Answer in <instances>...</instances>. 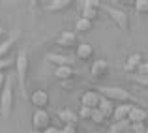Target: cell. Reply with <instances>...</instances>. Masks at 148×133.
I'll use <instances>...</instances> for the list:
<instances>
[{
  "label": "cell",
  "mask_w": 148,
  "mask_h": 133,
  "mask_svg": "<svg viewBox=\"0 0 148 133\" xmlns=\"http://www.w3.org/2000/svg\"><path fill=\"white\" fill-rule=\"evenodd\" d=\"M30 68V56L26 51H19L15 56V69H17V84L21 90L23 97H26V77H28Z\"/></svg>",
  "instance_id": "1"
},
{
  "label": "cell",
  "mask_w": 148,
  "mask_h": 133,
  "mask_svg": "<svg viewBox=\"0 0 148 133\" xmlns=\"http://www.w3.org/2000/svg\"><path fill=\"white\" fill-rule=\"evenodd\" d=\"M98 92L101 94L103 97H107V99H111L112 103H130L133 97H131V94L127 92L126 88H120V86H99Z\"/></svg>",
  "instance_id": "2"
},
{
  "label": "cell",
  "mask_w": 148,
  "mask_h": 133,
  "mask_svg": "<svg viewBox=\"0 0 148 133\" xmlns=\"http://www.w3.org/2000/svg\"><path fill=\"white\" fill-rule=\"evenodd\" d=\"M101 10H105V13L111 17V21L116 25L118 30H122V32H127V30H130V15H127L124 10L114 8V6H105V4H103Z\"/></svg>",
  "instance_id": "3"
},
{
  "label": "cell",
  "mask_w": 148,
  "mask_h": 133,
  "mask_svg": "<svg viewBox=\"0 0 148 133\" xmlns=\"http://www.w3.org/2000/svg\"><path fill=\"white\" fill-rule=\"evenodd\" d=\"M13 86H11V83L8 81L6 88H4L2 96H0V112H2L4 118H10L11 116V111H13Z\"/></svg>",
  "instance_id": "4"
},
{
  "label": "cell",
  "mask_w": 148,
  "mask_h": 133,
  "mask_svg": "<svg viewBox=\"0 0 148 133\" xmlns=\"http://www.w3.org/2000/svg\"><path fill=\"white\" fill-rule=\"evenodd\" d=\"M49 128H51V114L47 111H43V109H36L32 114V130L43 133Z\"/></svg>",
  "instance_id": "5"
},
{
  "label": "cell",
  "mask_w": 148,
  "mask_h": 133,
  "mask_svg": "<svg viewBox=\"0 0 148 133\" xmlns=\"http://www.w3.org/2000/svg\"><path fill=\"white\" fill-rule=\"evenodd\" d=\"M109 73V62L103 60V58H98V60L92 62L90 66V77L92 81H96V83H99L101 79H105Z\"/></svg>",
  "instance_id": "6"
},
{
  "label": "cell",
  "mask_w": 148,
  "mask_h": 133,
  "mask_svg": "<svg viewBox=\"0 0 148 133\" xmlns=\"http://www.w3.org/2000/svg\"><path fill=\"white\" fill-rule=\"evenodd\" d=\"M45 60H47L49 64L56 66V68H64V66L73 68V64H75V60H73L71 56L62 54V53H47V54H45Z\"/></svg>",
  "instance_id": "7"
},
{
  "label": "cell",
  "mask_w": 148,
  "mask_h": 133,
  "mask_svg": "<svg viewBox=\"0 0 148 133\" xmlns=\"http://www.w3.org/2000/svg\"><path fill=\"white\" fill-rule=\"evenodd\" d=\"M101 103V94L98 90H86V92L81 94V105L88 109H99Z\"/></svg>",
  "instance_id": "8"
},
{
  "label": "cell",
  "mask_w": 148,
  "mask_h": 133,
  "mask_svg": "<svg viewBox=\"0 0 148 133\" xmlns=\"http://www.w3.org/2000/svg\"><path fill=\"white\" fill-rule=\"evenodd\" d=\"M56 45L62 47V49H77V32H71V30H64L60 32V36L56 38Z\"/></svg>",
  "instance_id": "9"
},
{
  "label": "cell",
  "mask_w": 148,
  "mask_h": 133,
  "mask_svg": "<svg viewBox=\"0 0 148 133\" xmlns=\"http://www.w3.org/2000/svg\"><path fill=\"white\" fill-rule=\"evenodd\" d=\"M30 103H32L36 109H43V111H47V107L51 103V97H49L47 90H36V92H32V94H30Z\"/></svg>",
  "instance_id": "10"
},
{
  "label": "cell",
  "mask_w": 148,
  "mask_h": 133,
  "mask_svg": "<svg viewBox=\"0 0 148 133\" xmlns=\"http://www.w3.org/2000/svg\"><path fill=\"white\" fill-rule=\"evenodd\" d=\"M145 62V56H143V53H133L127 56L126 64H124V69H126L127 73H131V75H135L137 73V69L141 68V64Z\"/></svg>",
  "instance_id": "11"
},
{
  "label": "cell",
  "mask_w": 148,
  "mask_h": 133,
  "mask_svg": "<svg viewBox=\"0 0 148 133\" xmlns=\"http://www.w3.org/2000/svg\"><path fill=\"white\" fill-rule=\"evenodd\" d=\"M58 118L62 120V124L64 126H77V122H79V112L71 111V109H60L58 111Z\"/></svg>",
  "instance_id": "12"
},
{
  "label": "cell",
  "mask_w": 148,
  "mask_h": 133,
  "mask_svg": "<svg viewBox=\"0 0 148 133\" xmlns=\"http://www.w3.org/2000/svg\"><path fill=\"white\" fill-rule=\"evenodd\" d=\"M75 56H77V60H81V62H88L94 56V47L90 43H79L77 49H75Z\"/></svg>",
  "instance_id": "13"
},
{
  "label": "cell",
  "mask_w": 148,
  "mask_h": 133,
  "mask_svg": "<svg viewBox=\"0 0 148 133\" xmlns=\"http://www.w3.org/2000/svg\"><path fill=\"white\" fill-rule=\"evenodd\" d=\"M146 118H148L146 109L139 107V105H133V107H131V112H130V118H127V120H130L131 124H145Z\"/></svg>",
  "instance_id": "14"
},
{
  "label": "cell",
  "mask_w": 148,
  "mask_h": 133,
  "mask_svg": "<svg viewBox=\"0 0 148 133\" xmlns=\"http://www.w3.org/2000/svg\"><path fill=\"white\" fill-rule=\"evenodd\" d=\"M99 111H101V114L105 116V120H112V116H114V111H116V103H112L111 99H107V97L101 96Z\"/></svg>",
  "instance_id": "15"
},
{
  "label": "cell",
  "mask_w": 148,
  "mask_h": 133,
  "mask_svg": "<svg viewBox=\"0 0 148 133\" xmlns=\"http://www.w3.org/2000/svg\"><path fill=\"white\" fill-rule=\"evenodd\" d=\"M17 40H19V32H13V34H11V38H8L6 41H2V43H0V60L10 58V56H8V53L13 49V45L17 43Z\"/></svg>",
  "instance_id": "16"
},
{
  "label": "cell",
  "mask_w": 148,
  "mask_h": 133,
  "mask_svg": "<svg viewBox=\"0 0 148 133\" xmlns=\"http://www.w3.org/2000/svg\"><path fill=\"white\" fill-rule=\"evenodd\" d=\"M131 103H122V105H116V111L114 116H112V122H124V120L130 118V112H131Z\"/></svg>",
  "instance_id": "17"
},
{
  "label": "cell",
  "mask_w": 148,
  "mask_h": 133,
  "mask_svg": "<svg viewBox=\"0 0 148 133\" xmlns=\"http://www.w3.org/2000/svg\"><path fill=\"white\" fill-rule=\"evenodd\" d=\"M54 77H56L58 81H71L77 77V71L73 68H68V66H64V68H54Z\"/></svg>",
  "instance_id": "18"
},
{
  "label": "cell",
  "mask_w": 148,
  "mask_h": 133,
  "mask_svg": "<svg viewBox=\"0 0 148 133\" xmlns=\"http://www.w3.org/2000/svg\"><path fill=\"white\" fill-rule=\"evenodd\" d=\"M68 8H71V0H53L45 6V10L51 13H58V11H64Z\"/></svg>",
  "instance_id": "19"
},
{
  "label": "cell",
  "mask_w": 148,
  "mask_h": 133,
  "mask_svg": "<svg viewBox=\"0 0 148 133\" xmlns=\"http://www.w3.org/2000/svg\"><path fill=\"white\" fill-rule=\"evenodd\" d=\"M99 13H101V10H98V8L84 6V4H83V8H81V17H83V19H88V21H92V23L99 17Z\"/></svg>",
  "instance_id": "20"
},
{
  "label": "cell",
  "mask_w": 148,
  "mask_h": 133,
  "mask_svg": "<svg viewBox=\"0 0 148 133\" xmlns=\"http://www.w3.org/2000/svg\"><path fill=\"white\" fill-rule=\"evenodd\" d=\"M92 28H94V23L88 21V19L79 17V19L75 21V32H77V34H88Z\"/></svg>",
  "instance_id": "21"
},
{
  "label": "cell",
  "mask_w": 148,
  "mask_h": 133,
  "mask_svg": "<svg viewBox=\"0 0 148 133\" xmlns=\"http://www.w3.org/2000/svg\"><path fill=\"white\" fill-rule=\"evenodd\" d=\"M131 130V122L130 120H124V122H112L111 126H109L107 133H126Z\"/></svg>",
  "instance_id": "22"
},
{
  "label": "cell",
  "mask_w": 148,
  "mask_h": 133,
  "mask_svg": "<svg viewBox=\"0 0 148 133\" xmlns=\"http://www.w3.org/2000/svg\"><path fill=\"white\" fill-rule=\"evenodd\" d=\"M133 8L137 11V15H148V0H135Z\"/></svg>",
  "instance_id": "23"
},
{
  "label": "cell",
  "mask_w": 148,
  "mask_h": 133,
  "mask_svg": "<svg viewBox=\"0 0 148 133\" xmlns=\"http://www.w3.org/2000/svg\"><path fill=\"white\" fill-rule=\"evenodd\" d=\"M130 81H133L137 86H141V88H146V90H148V77H145V75H137V73H135V75H131V79H130Z\"/></svg>",
  "instance_id": "24"
},
{
  "label": "cell",
  "mask_w": 148,
  "mask_h": 133,
  "mask_svg": "<svg viewBox=\"0 0 148 133\" xmlns=\"http://www.w3.org/2000/svg\"><path fill=\"white\" fill-rule=\"evenodd\" d=\"M90 120L96 124V126H101V124H105V122H107V120H105V116L101 114V111H99V109H94V112H92V118H90Z\"/></svg>",
  "instance_id": "25"
},
{
  "label": "cell",
  "mask_w": 148,
  "mask_h": 133,
  "mask_svg": "<svg viewBox=\"0 0 148 133\" xmlns=\"http://www.w3.org/2000/svg\"><path fill=\"white\" fill-rule=\"evenodd\" d=\"M92 112H94V109H88V107H83V105H81V109H79V118L90 120L92 118Z\"/></svg>",
  "instance_id": "26"
},
{
  "label": "cell",
  "mask_w": 148,
  "mask_h": 133,
  "mask_svg": "<svg viewBox=\"0 0 148 133\" xmlns=\"http://www.w3.org/2000/svg\"><path fill=\"white\" fill-rule=\"evenodd\" d=\"M11 64H15V58H11V56H10V58H4V60H0V73H2L4 69H8Z\"/></svg>",
  "instance_id": "27"
},
{
  "label": "cell",
  "mask_w": 148,
  "mask_h": 133,
  "mask_svg": "<svg viewBox=\"0 0 148 133\" xmlns=\"http://www.w3.org/2000/svg\"><path fill=\"white\" fill-rule=\"evenodd\" d=\"M131 133H146V124H131Z\"/></svg>",
  "instance_id": "28"
},
{
  "label": "cell",
  "mask_w": 148,
  "mask_h": 133,
  "mask_svg": "<svg viewBox=\"0 0 148 133\" xmlns=\"http://www.w3.org/2000/svg\"><path fill=\"white\" fill-rule=\"evenodd\" d=\"M81 4H84V6H92V8H98V10L103 8V4H101L99 0H84V2H81Z\"/></svg>",
  "instance_id": "29"
},
{
  "label": "cell",
  "mask_w": 148,
  "mask_h": 133,
  "mask_svg": "<svg viewBox=\"0 0 148 133\" xmlns=\"http://www.w3.org/2000/svg\"><path fill=\"white\" fill-rule=\"evenodd\" d=\"M137 75H145V77H148V60H145L141 64V68L137 69Z\"/></svg>",
  "instance_id": "30"
},
{
  "label": "cell",
  "mask_w": 148,
  "mask_h": 133,
  "mask_svg": "<svg viewBox=\"0 0 148 133\" xmlns=\"http://www.w3.org/2000/svg\"><path fill=\"white\" fill-rule=\"evenodd\" d=\"M6 84H8V77H6V73H0V96H2V92H4V88H6Z\"/></svg>",
  "instance_id": "31"
},
{
  "label": "cell",
  "mask_w": 148,
  "mask_h": 133,
  "mask_svg": "<svg viewBox=\"0 0 148 133\" xmlns=\"http://www.w3.org/2000/svg\"><path fill=\"white\" fill-rule=\"evenodd\" d=\"M4 34H6V30H4L2 26H0V36H4Z\"/></svg>",
  "instance_id": "32"
},
{
  "label": "cell",
  "mask_w": 148,
  "mask_h": 133,
  "mask_svg": "<svg viewBox=\"0 0 148 133\" xmlns=\"http://www.w3.org/2000/svg\"><path fill=\"white\" fill-rule=\"evenodd\" d=\"M30 133H41V131H36V130H32V131H30Z\"/></svg>",
  "instance_id": "33"
},
{
  "label": "cell",
  "mask_w": 148,
  "mask_h": 133,
  "mask_svg": "<svg viewBox=\"0 0 148 133\" xmlns=\"http://www.w3.org/2000/svg\"><path fill=\"white\" fill-rule=\"evenodd\" d=\"M126 133H131V130H130V131H126Z\"/></svg>",
  "instance_id": "34"
},
{
  "label": "cell",
  "mask_w": 148,
  "mask_h": 133,
  "mask_svg": "<svg viewBox=\"0 0 148 133\" xmlns=\"http://www.w3.org/2000/svg\"><path fill=\"white\" fill-rule=\"evenodd\" d=\"M94 133H99V131H94Z\"/></svg>",
  "instance_id": "35"
},
{
  "label": "cell",
  "mask_w": 148,
  "mask_h": 133,
  "mask_svg": "<svg viewBox=\"0 0 148 133\" xmlns=\"http://www.w3.org/2000/svg\"><path fill=\"white\" fill-rule=\"evenodd\" d=\"M146 133H148V128H146Z\"/></svg>",
  "instance_id": "36"
},
{
  "label": "cell",
  "mask_w": 148,
  "mask_h": 133,
  "mask_svg": "<svg viewBox=\"0 0 148 133\" xmlns=\"http://www.w3.org/2000/svg\"><path fill=\"white\" fill-rule=\"evenodd\" d=\"M146 96H148V94H146Z\"/></svg>",
  "instance_id": "37"
}]
</instances>
